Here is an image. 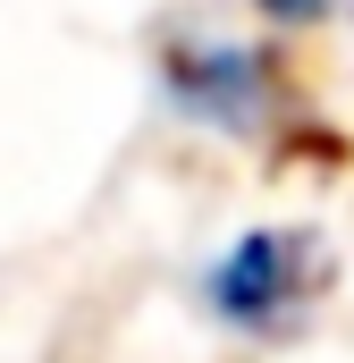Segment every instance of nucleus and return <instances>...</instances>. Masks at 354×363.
<instances>
[{
	"label": "nucleus",
	"instance_id": "nucleus-1",
	"mask_svg": "<svg viewBox=\"0 0 354 363\" xmlns=\"http://www.w3.org/2000/svg\"><path fill=\"white\" fill-rule=\"evenodd\" d=\"M152 93L177 127H194L202 144H262L287 118V68L262 34L185 17L152 51Z\"/></svg>",
	"mask_w": 354,
	"mask_h": 363
},
{
	"label": "nucleus",
	"instance_id": "nucleus-2",
	"mask_svg": "<svg viewBox=\"0 0 354 363\" xmlns=\"http://www.w3.org/2000/svg\"><path fill=\"white\" fill-rule=\"evenodd\" d=\"M321 296H329V245L287 220L236 228L228 245H211L194 262V313L228 338H253V347L295 338Z\"/></svg>",
	"mask_w": 354,
	"mask_h": 363
},
{
	"label": "nucleus",
	"instance_id": "nucleus-3",
	"mask_svg": "<svg viewBox=\"0 0 354 363\" xmlns=\"http://www.w3.org/2000/svg\"><path fill=\"white\" fill-rule=\"evenodd\" d=\"M346 0H253V17L262 26H278V34H304V26H329Z\"/></svg>",
	"mask_w": 354,
	"mask_h": 363
}]
</instances>
